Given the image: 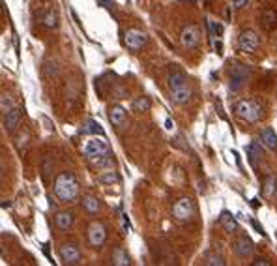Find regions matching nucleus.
<instances>
[{
    "label": "nucleus",
    "instance_id": "f257e3e1",
    "mask_svg": "<svg viewBox=\"0 0 277 266\" xmlns=\"http://www.w3.org/2000/svg\"><path fill=\"white\" fill-rule=\"evenodd\" d=\"M83 154L86 156V160L98 169H109L112 165L111 147H109V141L105 139V135H90V139L86 141L83 147Z\"/></svg>",
    "mask_w": 277,
    "mask_h": 266
},
{
    "label": "nucleus",
    "instance_id": "f03ea898",
    "mask_svg": "<svg viewBox=\"0 0 277 266\" xmlns=\"http://www.w3.org/2000/svg\"><path fill=\"white\" fill-rule=\"evenodd\" d=\"M54 197L60 203H73L79 197L81 184L73 173H60L54 180Z\"/></svg>",
    "mask_w": 277,
    "mask_h": 266
},
{
    "label": "nucleus",
    "instance_id": "7ed1b4c3",
    "mask_svg": "<svg viewBox=\"0 0 277 266\" xmlns=\"http://www.w3.org/2000/svg\"><path fill=\"white\" fill-rule=\"evenodd\" d=\"M169 90H171L172 101L178 105H185L191 100V85L180 70H174L169 74Z\"/></svg>",
    "mask_w": 277,
    "mask_h": 266
},
{
    "label": "nucleus",
    "instance_id": "20e7f679",
    "mask_svg": "<svg viewBox=\"0 0 277 266\" xmlns=\"http://www.w3.org/2000/svg\"><path fill=\"white\" fill-rule=\"evenodd\" d=\"M234 113L247 124H257L262 118V105L257 100H242L234 105Z\"/></svg>",
    "mask_w": 277,
    "mask_h": 266
},
{
    "label": "nucleus",
    "instance_id": "39448f33",
    "mask_svg": "<svg viewBox=\"0 0 277 266\" xmlns=\"http://www.w3.org/2000/svg\"><path fill=\"white\" fill-rule=\"evenodd\" d=\"M195 216V203L189 197H182L172 207V218L176 221H191Z\"/></svg>",
    "mask_w": 277,
    "mask_h": 266
},
{
    "label": "nucleus",
    "instance_id": "423d86ee",
    "mask_svg": "<svg viewBox=\"0 0 277 266\" xmlns=\"http://www.w3.org/2000/svg\"><path fill=\"white\" fill-rule=\"evenodd\" d=\"M146 43H148V36H146V32L138 30V28H129V30L124 34V45L127 47L131 53H138Z\"/></svg>",
    "mask_w": 277,
    "mask_h": 266
},
{
    "label": "nucleus",
    "instance_id": "0eeeda50",
    "mask_svg": "<svg viewBox=\"0 0 277 266\" xmlns=\"http://www.w3.org/2000/svg\"><path fill=\"white\" fill-rule=\"evenodd\" d=\"M88 242L94 249L103 247V244L107 242V227L101 221H92L88 227Z\"/></svg>",
    "mask_w": 277,
    "mask_h": 266
},
{
    "label": "nucleus",
    "instance_id": "6e6552de",
    "mask_svg": "<svg viewBox=\"0 0 277 266\" xmlns=\"http://www.w3.org/2000/svg\"><path fill=\"white\" fill-rule=\"evenodd\" d=\"M58 257H60V260L67 266L81 264V260H83L81 249L75 246V244H62V246L58 247Z\"/></svg>",
    "mask_w": 277,
    "mask_h": 266
},
{
    "label": "nucleus",
    "instance_id": "1a4fd4ad",
    "mask_svg": "<svg viewBox=\"0 0 277 266\" xmlns=\"http://www.w3.org/2000/svg\"><path fill=\"white\" fill-rule=\"evenodd\" d=\"M258 43H260V40H258L255 30H244V32L238 36V49H240L242 53H255Z\"/></svg>",
    "mask_w": 277,
    "mask_h": 266
},
{
    "label": "nucleus",
    "instance_id": "9d476101",
    "mask_svg": "<svg viewBox=\"0 0 277 266\" xmlns=\"http://www.w3.org/2000/svg\"><path fill=\"white\" fill-rule=\"evenodd\" d=\"M247 75H249V68H245L244 64H236V66L232 68L231 72V92H238V90H242V87L245 85V81H247Z\"/></svg>",
    "mask_w": 277,
    "mask_h": 266
},
{
    "label": "nucleus",
    "instance_id": "9b49d317",
    "mask_svg": "<svg viewBox=\"0 0 277 266\" xmlns=\"http://www.w3.org/2000/svg\"><path fill=\"white\" fill-rule=\"evenodd\" d=\"M182 45L185 49H195L198 45V41H200V30H198L195 25H189V27H185L182 30Z\"/></svg>",
    "mask_w": 277,
    "mask_h": 266
},
{
    "label": "nucleus",
    "instance_id": "f8f14e48",
    "mask_svg": "<svg viewBox=\"0 0 277 266\" xmlns=\"http://www.w3.org/2000/svg\"><path fill=\"white\" fill-rule=\"evenodd\" d=\"M232 249L236 251V255H240V257H249L251 253H253V242H251L249 236H245V234H242V236H238L234 242H232Z\"/></svg>",
    "mask_w": 277,
    "mask_h": 266
},
{
    "label": "nucleus",
    "instance_id": "ddd939ff",
    "mask_svg": "<svg viewBox=\"0 0 277 266\" xmlns=\"http://www.w3.org/2000/svg\"><path fill=\"white\" fill-rule=\"evenodd\" d=\"M127 120V114H125V109L122 105H111L109 107V122H111L114 127H122Z\"/></svg>",
    "mask_w": 277,
    "mask_h": 266
},
{
    "label": "nucleus",
    "instance_id": "4468645a",
    "mask_svg": "<svg viewBox=\"0 0 277 266\" xmlns=\"http://www.w3.org/2000/svg\"><path fill=\"white\" fill-rule=\"evenodd\" d=\"M19 124H21V109L14 107L12 111H8V113H4V129H6L8 133L15 131Z\"/></svg>",
    "mask_w": 277,
    "mask_h": 266
},
{
    "label": "nucleus",
    "instance_id": "2eb2a0df",
    "mask_svg": "<svg viewBox=\"0 0 277 266\" xmlns=\"http://www.w3.org/2000/svg\"><path fill=\"white\" fill-rule=\"evenodd\" d=\"M258 137H260L264 147L273 150V152H277V133L273 131L271 127H264V129H260Z\"/></svg>",
    "mask_w": 277,
    "mask_h": 266
},
{
    "label": "nucleus",
    "instance_id": "dca6fc26",
    "mask_svg": "<svg viewBox=\"0 0 277 266\" xmlns=\"http://www.w3.org/2000/svg\"><path fill=\"white\" fill-rule=\"evenodd\" d=\"M218 223L223 227L227 233L232 234V233H236V231H238V221L234 220V216H232L231 212H227V210H223V212H221Z\"/></svg>",
    "mask_w": 277,
    "mask_h": 266
},
{
    "label": "nucleus",
    "instance_id": "f3484780",
    "mask_svg": "<svg viewBox=\"0 0 277 266\" xmlns=\"http://www.w3.org/2000/svg\"><path fill=\"white\" fill-rule=\"evenodd\" d=\"M73 221H75V216L72 212H58L54 216V225L58 227L60 231H67L72 229Z\"/></svg>",
    "mask_w": 277,
    "mask_h": 266
},
{
    "label": "nucleus",
    "instance_id": "a211bd4d",
    "mask_svg": "<svg viewBox=\"0 0 277 266\" xmlns=\"http://www.w3.org/2000/svg\"><path fill=\"white\" fill-rule=\"evenodd\" d=\"M81 135H105V131H103V127L99 126V122H96V120H86L85 124L81 126L79 129Z\"/></svg>",
    "mask_w": 277,
    "mask_h": 266
},
{
    "label": "nucleus",
    "instance_id": "6ab92c4d",
    "mask_svg": "<svg viewBox=\"0 0 277 266\" xmlns=\"http://www.w3.org/2000/svg\"><path fill=\"white\" fill-rule=\"evenodd\" d=\"M112 264L116 266H129L131 260H129V255L125 251L124 247H116L114 253H112Z\"/></svg>",
    "mask_w": 277,
    "mask_h": 266
},
{
    "label": "nucleus",
    "instance_id": "aec40b11",
    "mask_svg": "<svg viewBox=\"0 0 277 266\" xmlns=\"http://www.w3.org/2000/svg\"><path fill=\"white\" fill-rule=\"evenodd\" d=\"M245 152H247V160L251 161V165L257 167L258 160L262 158V150H260V147H258L257 143H251L249 147H245Z\"/></svg>",
    "mask_w": 277,
    "mask_h": 266
},
{
    "label": "nucleus",
    "instance_id": "412c9836",
    "mask_svg": "<svg viewBox=\"0 0 277 266\" xmlns=\"http://www.w3.org/2000/svg\"><path fill=\"white\" fill-rule=\"evenodd\" d=\"M264 195L268 197V199H271V197H275L277 195V178L273 176V174H270V176H266V180H264Z\"/></svg>",
    "mask_w": 277,
    "mask_h": 266
},
{
    "label": "nucleus",
    "instance_id": "4be33fe9",
    "mask_svg": "<svg viewBox=\"0 0 277 266\" xmlns=\"http://www.w3.org/2000/svg\"><path fill=\"white\" fill-rule=\"evenodd\" d=\"M83 208H85L90 216H94V214L99 212L101 205H99V201L96 199V197H90V195H88V197H83Z\"/></svg>",
    "mask_w": 277,
    "mask_h": 266
},
{
    "label": "nucleus",
    "instance_id": "5701e85b",
    "mask_svg": "<svg viewBox=\"0 0 277 266\" xmlns=\"http://www.w3.org/2000/svg\"><path fill=\"white\" fill-rule=\"evenodd\" d=\"M150 107H152V101H150V98H146V96H141L138 100L133 101V111H137V113H148Z\"/></svg>",
    "mask_w": 277,
    "mask_h": 266
},
{
    "label": "nucleus",
    "instance_id": "b1692460",
    "mask_svg": "<svg viewBox=\"0 0 277 266\" xmlns=\"http://www.w3.org/2000/svg\"><path fill=\"white\" fill-rule=\"evenodd\" d=\"M204 264L208 266H223L225 264V257L218 251H208L204 257Z\"/></svg>",
    "mask_w": 277,
    "mask_h": 266
},
{
    "label": "nucleus",
    "instance_id": "393cba45",
    "mask_svg": "<svg viewBox=\"0 0 277 266\" xmlns=\"http://www.w3.org/2000/svg\"><path fill=\"white\" fill-rule=\"evenodd\" d=\"M206 27L210 28L212 38H221V36H223V25H221V23H216V21H212V19H206Z\"/></svg>",
    "mask_w": 277,
    "mask_h": 266
},
{
    "label": "nucleus",
    "instance_id": "a878e982",
    "mask_svg": "<svg viewBox=\"0 0 277 266\" xmlns=\"http://www.w3.org/2000/svg\"><path fill=\"white\" fill-rule=\"evenodd\" d=\"M99 182H101V184H116V182H120V176L114 173V171L105 169L103 174H99Z\"/></svg>",
    "mask_w": 277,
    "mask_h": 266
},
{
    "label": "nucleus",
    "instance_id": "bb28decb",
    "mask_svg": "<svg viewBox=\"0 0 277 266\" xmlns=\"http://www.w3.org/2000/svg\"><path fill=\"white\" fill-rule=\"evenodd\" d=\"M43 27L45 28L58 27V14L56 12H47V15L43 17Z\"/></svg>",
    "mask_w": 277,
    "mask_h": 266
},
{
    "label": "nucleus",
    "instance_id": "cd10ccee",
    "mask_svg": "<svg viewBox=\"0 0 277 266\" xmlns=\"http://www.w3.org/2000/svg\"><path fill=\"white\" fill-rule=\"evenodd\" d=\"M0 109H2V113H8V111L14 109L12 98H8V94H2V98H0Z\"/></svg>",
    "mask_w": 277,
    "mask_h": 266
},
{
    "label": "nucleus",
    "instance_id": "c85d7f7f",
    "mask_svg": "<svg viewBox=\"0 0 277 266\" xmlns=\"http://www.w3.org/2000/svg\"><path fill=\"white\" fill-rule=\"evenodd\" d=\"M253 266H270L271 262L268 259H262V257H258V259H255L253 262H251Z\"/></svg>",
    "mask_w": 277,
    "mask_h": 266
},
{
    "label": "nucleus",
    "instance_id": "c756f323",
    "mask_svg": "<svg viewBox=\"0 0 277 266\" xmlns=\"http://www.w3.org/2000/svg\"><path fill=\"white\" fill-rule=\"evenodd\" d=\"M247 2H249V0H234V2H232V8H234V10H242L244 6H247Z\"/></svg>",
    "mask_w": 277,
    "mask_h": 266
},
{
    "label": "nucleus",
    "instance_id": "7c9ffc66",
    "mask_svg": "<svg viewBox=\"0 0 277 266\" xmlns=\"http://www.w3.org/2000/svg\"><path fill=\"white\" fill-rule=\"evenodd\" d=\"M251 225H253V227H255V229H257V233H260V234H262V236H264V229H262V227H260V225H258V221H257V220H253V221H251Z\"/></svg>",
    "mask_w": 277,
    "mask_h": 266
},
{
    "label": "nucleus",
    "instance_id": "2f4dec72",
    "mask_svg": "<svg viewBox=\"0 0 277 266\" xmlns=\"http://www.w3.org/2000/svg\"><path fill=\"white\" fill-rule=\"evenodd\" d=\"M216 107H218V111H219V116L223 120H227V116H225V113H223V109H221V101L219 100H216Z\"/></svg>",
    "mask_w": 277,
    "mask_h": 266
},
{
    "label": "nucleus",
    "instance_id": "473e14b6",
    "mask_svg": "<svg viewBox=\"0 0 277 266\" xmlns=\"http://www.w3.org/2000/svg\"><path fill=\"white\" fill-rule=\"evenodd\" d=\"M165 127H167V129H172V127H174V124H172V120H171V118H167V120H165Z\"/></svg>",
    "mask_w": 277,
    "mask_h": 266
}]
</instances>
